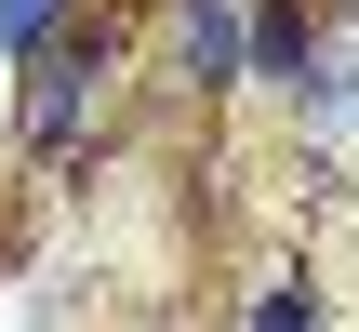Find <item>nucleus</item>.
<instances>
[{"label": "nucleus", "mask_w": 359, "mask_h": 332, "mask_svg": "<svg viewBox=\"0 0 359 332\" xmlns=\"http://www.w3.org/2000/svg\"><path fill=\"white\" fill-rule=\"evenodd\" d=\"M107 67V40H67V53H40V93H27V146H67L80 133V80Z\"/></svg>", "instance_id": "f257e3e1"}, {"label": "nucleus", "mask_w": 359, "mask_h": 332, "mask_svg": "<svg viewBox=\"0 0 359 332\" xmlns=\"http://www.w3.org/2000/svg\"><path fill=\"white\" fill-rule=\"evenodd\" d=\"M173 27H187V80H240V67H253V27H240V0H187Z\"/></svg>", "instance_id": "f03ea898"}, {"label": "nucleus", "mask_w": 359, "mask_h": 332, "mask_svg": "<svg viewBox=\"0 0 359 332\" xmlns=\"http://www.w3.org/2000/svg\"><path fill=\"white\" fill-rule=\"evenodd\" d=\"M253 332H320V306H306V293H293V279H280V293H266V306H253Z\"/></svg>", "instance_id": "20e7f679"}, {"label": "nucleus", "mask_w": 359, "mask_h": 332, "mask_svg": "<svg viewBox=\"0 0 359 332\" xmlns=\"http://www.w3.org/2000/svg\"><path fill=\"white\" fill-rule=\"evenodd\" d=\"M53 27H67V0H0V53H40Z\"/></svg>", "instance_id": "7ed1b4c3"}]
</instances>
